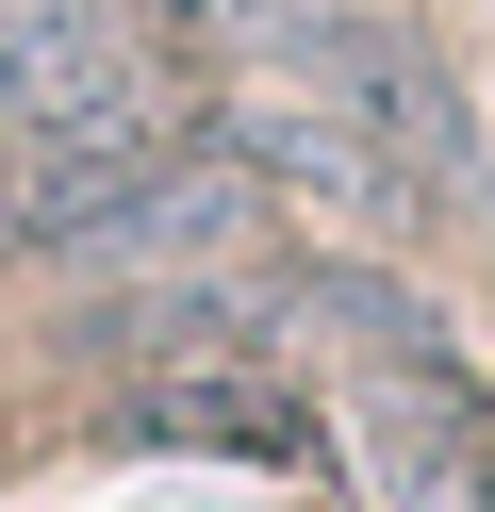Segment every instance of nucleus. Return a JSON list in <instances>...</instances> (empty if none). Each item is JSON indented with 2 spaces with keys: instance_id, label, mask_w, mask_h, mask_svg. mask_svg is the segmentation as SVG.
Segmentation results:
<instances>
[{
  "instance_id": "obj_2",
  "label": "nucleus",
  "mask_w": 495,
  "mask_h": 512,
  "mask_svg": "<svg viewBox=\"0 0 495 512\" xmlns=\"http://www.w3.org/2000/svg\"><path fill=\"white\" fill-rule=\"evenodd\" d=\"M347 430H363V496L380 512H495V397L462 347L347 364Z\"/></svg>"
},
{
  "instance_id": "obj_3",
  "label": "nucleus",
  "mask_w": 495,
  "mask_h": 512,
  "mask_svg": "<svg viewBox=\"0 0 495 512\" xmlns=\"http://www.w3.org/2000/svg\"><path fill=\"white\" fill-rule=\"evenodd\" d=\"M66 347H83V364H165V380L264 364V347H281V281H248V265H132V281H99V298L66 314Z\"/></svg>"
},
{
  "instance_id": "obj_1",
  "label": "nucleus",
  "mask_w": 495,
  "mask_h": 512,
  "mask_svg": "<svg viewBox=\"0 0 495 512\" xmlns=\"http://www.w3.org/2000/svg\"><path fill=\"white\" fill-rule=\"evenodd\" d=\"M297 100H330V133L380 166V199H396V232H446L462 199L495 182V149H479V116H462V67L413 34V17H380L363 0L347 34L297 67Z\"/></svg>"
},
{
  "instance_id": "obj_5",
  "label": "nucleus",
  "mask_w": 495,
  "mask_h": 512,
  "mask_svg": "<svg viewBox=\"0 0 495 512\" xmlns=\"http://www.w3.org/2000/svg\"><path fill=\"white\" fill-rule=\"evenodd\" d=\"M215 133H231V166H248V182H281V199L347 215V232H396L380 166H363V149L330 133V100H248V116H215Z\"/></svg>"
},
{
  "instance_id": "obj_4",
  "label": "nucleus",
  "mask_w": 495,
  "mask_h": 512,
  "mask_svg": "<svg viewBox=\"0 0 495 512\" xmlns=\"http://www.w3.org/2000/svg\"><path fill=\"white\" fill-rule=\"evenodd\" d=\"M132 430L149 446H231V463H314V413L281 397V380L264 364H198V380H149V397H132Z\"/></svg>"
},
{
  "instance_id": "obj_6",
  "label": "nucleus",
  "mask_w": 495,
  "mask_h": 512,
  "mask_svg": "<svg viewBox=\"0 0 495 512\" xmlns=\"http://www.w3.org/2000/svg\"><path fill=\"white\" fill-rule=\"evenodd\" d=\"M347 17H363V0H198V34H215V50H248V67H314Z\"/></svg>"
}]
</instances>
